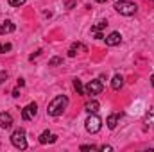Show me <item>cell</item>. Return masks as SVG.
<instances>
[{
  "mask_svg": "<svg viewBox=\"0 0 154 152\" xmlns=\"http://www.w3.org/2000/svg\"><path fill=\"white\" fill-rule=\"evenodd\" d=\"M120 41H122V34L116 32V31L109 32V34L106 36V45H108V47H116V45H120Z\"/></svg>",
  "mask_w": 154,
  "mask_h": 152,
  "instance_id": "ba28073f",
  "label": "cell"
},
{
  "mask_svg": "<svg viewBox=\"0 0 154 152\" xmlns=\"http://www.w3.org/2000/svg\"><path fill=\"white\" fill-rule=\"evenodd\" d=\"M74 5H75V0H68L66 2V9H72Z\"/></svg>",
  "mask_w": 154,
  "mask_h": 152,
  "instance_id": "cb8c5ba5",
  "label": "cell"
},
{
  "mask_svg": "<svg viewBox=\"0 0 154 152\" xmlns=\"http://www.w3.org/2000/svg\"><path fill=\"white\" fill-rule=\"evenodd\" d=\"M70 48H74V50H81V52H88V48H86V45H82V43H79V41H77V43H74V45H72V47H70Z\"/></svg>",
  "mask_w": 154,
  "mask_h": 152,
  "instance_id": "e0dca14e",
  "label": "cell"
},
{
  "mask_svg": "<svg viewBox=\"0 0 154 152\" xmlns=\"http://www.w3.org/2000/svg\"><path fill=\"white\" fill-rule=\"evenodd\" d=\"M74 90L77 91V95H84V84L79 79H74Z\"/></svg>",
  "mask_w": 154,
  "mask_h": 152,
  "instance_id": "2e32d148",
  "label": "cell"
},
{
  "mask_svg": "<svg viewBox=\"0 0 154 152\" xmlns=\"http://www.w3.org/2000/svg\"><path fill=\"white\" fill-rule=\"evenodd\" d=\"M99 109H100V104H99L95 99H91V100H88V102L84 104V111H86L88 114L90 113H97Z\"/></svg>",
  "mask_w": 154,
  "mask_h": 152,
  "instance_id": "8fae6325",
  "label": "cell"
},
{
  "mask_svg": "<svg viewBox=\"0 0 154 152\" xmlns=\"http://www.w3.org/2000/svg\"><path fill=\"white\" fill-rule=\"evenodd\" d=\"M75 50H74V48H70V50H68V57H75Z\"/></svg>",
  "mask_w": 154,
  "mask_h": 152,
  "instance_id": "484cf974",
  "label": "cell"
},
{
  "mask_svg": "<svg viewBox=\"0 0 154 152\" xmlns=\"http://www.w3.org/2000/svg\"><path fill=\"white\" fill-rule=\"evenodd\" d=\"M59 65H63V59L61 57H52L48 61V66H59Z\"/></svg>",
  "mask_w": 154,
  "mask_h": 152,
  "instance_id": "ac0fdd59",
  "label": "cell"
},
{
  "mask_svg": "<svg viewBox=\"0 0 154 152\" xmlns=\"http://www.w3.org/2000/svg\"><path fill=\"white\" fill-rule=\"evenodd\" d=\"M84 127H86V131H88L90 134H95V132H99V131L102 129V118L97 113H90V116H88L86 122H84Z\"/></svg>",
  "mask_w": 154,
  "mask_h": 152,
  "instance_id": "3957f363",
  "label": "cell"
},
{
  "mask_svg": "<svg viewBox=\"0 0 154 152\" xmlns=\"http://www.w3.org/2000/svg\"><path fill=\"white\" fill-rule=\"evenodd\" d=\"M81 150H99L97 145H81Z\"/></svg>",
  "mask_w": 154,
  "mask_h": 152,
  "instance_id": "44dd1931",
  "label": "cell"
},
{
  "mask_svg": "<svg viewBox=\"0 0 154 152\" xmlns=\"http://www.w3.org/2000/svg\"><path fill=\"white\" fill-rule=\"evenodd\" d=\"M27 132H25V129H16L13 134H11V143L16 147V149H20V150H25L27 149Z\"/></svg>",
  "mask_w": 154,
  "mask_h": 152,
  "instance_id": "277c9868",
  "label": "cell"
},
{
  "mask_svg": "<svg viewBox=\"0 0 154 152\" xmlns=\"http://www.w3.org/2000/svg\"><path fill=\"white\" fill-rule=\"evenodd\" d=\"M36 114H38V104H36V102H31V104H27V106L22 109V118H23L25 122L32 120Z\"/></svg>",
  "mask_w": 154,
  "mask_h": 152,
  "instance_id": "8992f818",
  "label": "cell"
},
{
  "mask_svg": "<svg viewBox=\"0 0 154 152\" xmlns=\"http://www.w3.org/2000/svg\"><path fill=\"white\" fill-rule=\"evenodd\" d=\"M113 7H115L116 13H120L124 16H133L138 11V5L134 2H129V0H118V2H115Z\"/></svg>",
  "mask_w": 154,
  "mask_h": 152,
  "instance_id": "7a4b0ae2",
  "label": "cell"
},
{
  "mask_svg": "<svg viewBox=\"0 0 154 152\" xmlns=\"http://www.w3.org/2000/svg\"><path fill=\"white\" fill-rule=\"evenodd\" d=\"M66 106H68V97H66V95H57V97H54V99L48 102V106H47V114H50V116H59V114H63V111L66 109Z\"/></svg>",
  "mask_w": 154,
  "mask_h": 152,
  "instance_id": "6da1fadb",
  "label": "cell"
},
{
  "mask_svg": "<svg viewBox=\"0 0 154 152\" xmlns=\"http://www.w3.org/2000/svg\"><path fill=\"white\" fill-rule=\"evenodd\" d=\"M143 123H145V129H154V108H151L149 113L145 114Z\"/></svg>",
  "mask_w": 154,
  "mask_h": 152,
  "instance_id": "5bb4252c",
  "label": "cell"
},
{
  "mask_svg": "<svg viewBox=\"0 0 154 152\" xmlns=\"http://www.w3.org/2000/svg\"><path fill=\"white\" fill-rule=\"evenodd\" d=\"M95 2H99V4H104V2H108V0H95Z\"/></svg>",
  "mask_w": 154,
  "mask_h": 152,
  "instance_id": "f546056e",
  "label": "cell"
},
{
  "mask_svg": "<svg viewBox=\"0 0 154 152\" xmlns=\"http://www.w3.org/2000/svg\"><path fill=\"white\" fill-rule=\"evenodd\" d=\"M106 27H108V22H106V20H102V22H99L97 25H93L90 32H91V34H93V32H100V31H102V29H106Z\"/></svg>",
  "mask_w": 154,
  "mask_h": 152,
  "instance_id": "9a60e30c",
  "label": "cell"
},
{
  "mask_svg": "<svg viewBox=\"0 0 154 152\" xmlns=\"http://www.w3.org/2000/svg\"><path fill=\"white\" fill-rule=\"evenodd\" d=\"M122 86H124V77L120 75V74L113 75V79H111V88H113L115 91H120Z\"/></svg>",
  "mask_w": 154,
  "mask_h": 152,
  "instance_id": "4fadbf2b",
  "label": "cell"
},
{
  "mask_svg": "<svg viewBox=\"0 0 154 152\" xmlns=\"http://www.w3.org/2000/svg\"><path fill=\"white\" fill-rule=\"evenodd\" d=\"M151 84H152V88H154V74L151 75Z\"/></svg>",
  "mask_w": 154,
  "mask_h": 152,
  "instance_id": "f1b7e54d",
  "label": "cell"
},
{
  "mask_svg": "<svg viewBox=\"0 0 154 152\" xmlns=\"http://www.w3.org/2000/svg\"><path fill=\"white\" fill-rule=\"evenodd\" d=\"M120 116H122V113H111L108 118H106V123H108V127H109V129H115L116 125H118Z\"/></svg>",
  "mask_w": 154,
  "mask_h": 152,
  "instance_id": "7c38bea8",
  "label": "cell"
},
{
  "mask_svg": "<svg viewBox=\"0 0 154 152\" xmlns=\"http://www.w3.org/2000/svg\"><path fill=\"white\" fill-rule=\"evenodd\" d=\"M18 86H20V88L25 86V81H23V79H18Z\"/></svg>",
  "mask_w": 154,
  "mask_h": 152,
  "instance_id": "83f0119b",
  "label": "cell"
},
{
  "mask_svg": "<svg viewBox=\"0 0 154 152\" xmlns=\"http://www.w3.org/2000/svg\"><path fill=\"white\" fill-rule=\"evenodd\" d=\"M13 97H14V99H18V97H20V90H18V88H16V90H13Z\"/></svg>",
  "mask_w": 154,
  "mask_h": 152,
  "instance_id": "d4e9b609",
  "label": "cell"
},
{
  "mask_svg": "<svg viewBox=\"0 0 154 152\" xmlns=\"http://www.w3.org/2000/svg\"><path fill=\"white\" fill-rule=\"evenodd\" d=\"M93 36L97 39H104V36H102V32H93Z\"/></svg>",
  "mask_w": 154,
  "mask_h": 152,
  "instance_id": "4316f807",
  "label": "cell"
},
{
  "mask_svg": "<svg viewBox=\"0 0 154 152\" xmlns=\"http://www.w3.org/2000/svg\"><path fill=\"white\" fill-rule=\"evenodd\" d=\"M13 48V45L11 43H5V45H0V54H5V52H9Z\"/></svg>",
  "mask_w": 154,
  "mask_h": 152,
  "instance_id": "ffe728a7",
  "label": "cell"
},
{
  "mask_svg": "<svg viewBox=\"0 0 154 152\" xmlns=\"http://www.w3.org/2000/svg\"><path fill=\"white\" fill-rule=\"evenodd\" d=\"M99 150H102V152H111V150H113V147H111V145H102V147H99Z\"/></svg>",
  "mask_w": 154,
  "mask_h": 152,
  "instance_id": "603a6c76",
  "label": "cell"
},
{
  "mask_svg": "<svg viewBox=\"0 0 154 152\" xmlns=\"http://www.w3.org/2000/svg\"><path fill=\"white\" fill-rule=\"evenodd\" d=\"M7 77H9V74H7L5 70H4V72H0V84H2V82H5V81H7Z\"/></svg>",
  "mask_w": 154,
  "mask_h": 152,
  "instance_id": "7402d4cb",
  "label": "cell"
},
{
  "mask_svg": "<svg viewBox=\"0 0 154 152\" xmlns=\"http://www.w3.org/2000/svg\"><path fill=\"white\" fill-rule=\"evenodd\" d=\"M11 125H13V116L9 113H5V111H2L0 113V127L2 129H11Z\"/></svg>",
  "mask_w": 154,
  "mask_h": 152,
  "instance_id": "9c48e42d",
  "label": "cell"
},
{
  "mask_svg": "<svg viewBox=\"0 0 154 152\" xmlns=\"http://www.w3.org/2000/svg\"><path fill=\"white\" fill-rule=\"evenodd\" d=\"M9 2V5H13V7H20V5H23L27 0H7Z\"/></svg>",
  "mask_w": 154,
  "mask_h": 152,
  "instance_id": "d6986e66",
  "label": "cell"
},
{
  "mask_svg": "<svg viewBox=\"0 0 154 152\" xmlns=\"http://www.w3.org/2000/svg\"><path fill=\"white\" fill-rule=\"evenodd\" d=\"M14 29H16V25L11 20L0 22V34H11V32H14Z\"/></svg>",
  "mask_w": 154,
  "mask_h": 152,
  "instance_id": "30bf717a",
  "label": "cell"
},
{
  "mask_svg": "<svg viewBox=\"0 0 154 152\" xmlns=\"http://www.w3.org/2000/svg\"><path fill=\"white\" fill-rule=\"evenodd\" d=\"M104 90V82H102V77L100 79H95V81H90L86 86H84V95H90V97H95V95H100Z\"/></svg>",
  "mask_w": 154,
  "mask_h": 152,
  "instance_id": "5b68a950",
  "label": "cell"
},
{
  "mask_svg": "<svg viewBox=\"0 0 154 152\" xmlns=\"http://www.w3.org/2000/svg\"><path fill=\"white\" fill-rule=\"evenodd\" d=\"M38 141L41 143V145H45V143H56V141H57V136L52 134L50 131H43V132L38 136Z\"/></svg>",
  "mask_w": 154,
  "mask_h": 152,
  "instance_id": "52a82bcc",
  "label": "cell"
}]
</instances>
